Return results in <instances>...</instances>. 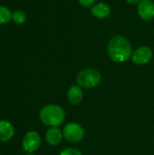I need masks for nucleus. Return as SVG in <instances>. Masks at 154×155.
I'll return each mask as SVG.
<instances>
[{
    "mask_svg": "<svg viewBox=\"0 0 154 155\" xmlns=\"http://www.w3.org/2000/svg\"><path fill=\"white\" fill-rule=\"evenodd\" d=\"M107 51L110 58L116 63H124L133 55L132 45L123 35H114L108 44Z\"/></svg>",
    "mask_w": 154,
    "mask_h": 155,
    "instance_id": "1",
    "label": "nucleus"
},
{
    "mask_svg": "<svg viewBox=\"0 0 154 155\" xmlns=\"http://www.w3.org/2000/svg\"><path fill=\"white\" fill-rule=\"evenodd\" d=\"M41 122L51 127L60 126L65 119L64 110L57 104H47L43 107L39 114Z\"/></svg>",
    "mask_w": 154,
    "mask_h": 155,
    "instance_id": "2",
    "label": "nucleus"
},
{
    "mask_svg": "<svg viewBox=\"0 0 154 155\" xmlns=\"http://www.w3.org/2000/svg\"><path fill=\"white\" fill-rule=\"evenodd\" d=\"M102 81L101 73L94 68H84L81 70L77 75V84L85 89H91L96 87Z\"/></svg>",
    "mask_w": 154,
    "mask_h": 155,
    "instance_id": "3",
    "label": "nucleus"
},
{
    "mask_svg": "<svg viewBox=\"0 0 154 155\" xmlns=\"http://www.w3.org/2000/svg\"><path fill=\"white\" fill-rule=\"evenodd\" d=\"M64 138L72 143L81 142L84 137V130L83 126L77 123H68L63 129Z\"/></svg>",
    "mask_w": 154,
    "mask_h": 155,
    "instance_id": "4",
    "label": "nucleus"
},
{
    "mask_svg": "<svg viewBox=\"0 0 154 155\" xmlns=\"http://www.w3.org/2000/svg\"><path fill=\"white\" fill-rule=\"evenodd\" d=\"M23 148L27 153L36 152L41 145V137L38 133L34 131H30L26 133L23 139Z\"/></svg>",
    "mask_w": 154,
    "mask_h": 155,
    "instance_id": "5",
    "label": "nucleus"
},
{
    "mask_svg": "<svg viewBox=\"0 0 154 155\" xmlns=\"http://www.w3.org/2000/svg\"><path fill=\"white\" fill-rule=\"evenodd\" d=\"M152 58V50L149 46H141L137 48L132 55V61L135 64L143 65L148 64Z\"/></svg>",
    "mask_w": 154,
    "mask_h": 155,
    "instance_id": "6",
    "label": "nucleus"
},
{
    "mask_svg": "<svg viewBox=\"0 0 154 155\" xmlns=\"http://www.w3.org/2000/svg\"><path fill=\"white\" fill-rule=\"evenodd\" d=\"M138 15L144 21H150L154 17V2L152 0H143L138 5Z\"/></svg>",
    "mask_w": 154,
    "mask_h": 155,
    "instance_id": "7",
    "label": "nucleus"
},
{
    "mask_svg": "<svg viewBox=\"0 0 154 155\" xmlns=\"http://www.w3.org/2000/svg\"><path fill=\"white\" fill-rule=\"evenodd\" d=\"M64 138L63 132L58 127H50L45 133V140L52 146H56L61 143Z\"/></svg>",
    "mask_w": 154,
    "mask_h": 155,
    "instance_id": "8",
    "label": "nucleus"
},
{
    "mask_svg": "<svg viewBox=\"0 0 154 155\" xmlns=\"http://www.w3.org/2000/svg\"><path fill=\"white\" fill-rule=\"evenodd\" d=\"M84 99V92L82 87L77 85H72L67 91V100L73 105H78Z\"/></svg>",
    "mask_w": 154,
    "mask_h": 155,
    "instance_id": "9",
    "label": "nucleus"
},
{
    "mask_svg": "<svg viewBox=\"0 0 154 155\" xmlns=\"http://www.w3.org/2000/svg\"><path fill=\"white\" fill-rule=\"evenodd\" d=\"M15 134L14 126L7 121H0V142H8Z\"/></svg>",
    "mask_w": 154,
    "mask_h": 155,
    "instance_id": "10",
    "label": "nucleus"
},
{
    "mask_svg": "<svg viewBox=\"0 0 154 155\" xmlns=\"http://www.w3.org/2000/svg\"><path fill=\"white\" fill-rule=\"evenodd\" d=\"M91 12L93 16L103 19V18H106L110 15L111 7L108 4L101 2V3L93 5L91 8Z\"/></svg>",
    "mask_w": 154,
    "mask_h": 155,
    "instance_id": "11",
    "label": "nucleus"
},
{
    "mask_svg": "<svg viewBox=\"0 0 154 155\" xmlns=\"http://www.w3.org/2000/svg\"><path fill=\"white\" fill-rule=\"evenodd\" d=\"M12 18V13L11 11L3 5H0V25L8 23Z\"/></svg>",
    "mask_w": 154,
    "mask_h": 155,
    "instance_id": "12",
    "label": "nucleus"
},
{
    "mask_svg": "<svg viewBox=\"0 0 154 155\" xmlns=\"http://www.w3.org/2000/svg\"><path fill=\"white\" fill-rule=\"evenodd\" d=\"M12 19L15 24H24L26 20V15L22 10H16L12 14Z\"/></svg>",
    "mask_w": 154,
    "mask_h": 155,
    "instance_id": "13",
    "label": "nucleus"
},
{
    "mask_svg": "<svg viewBox=\"0 0 154 155\" xmlns=\"http://www.w3.org/2000/svg\"><path fill=\"white\" fill-rule=\"evenodd\" d=\"M59 155H83V153L76 148H66L63 150Z\"/></svg>",
    "mask_w": 154,
    "mask_h": 155,
    "instance_id": "14",
    "label": "nucleus"
},
{
    "mask_svg": "<svg viewBox=\"0 0 154 155\" xmlns=\"http://www.w3.org/2000/svg\"><path fill=\"white\" fill-rule=\"evenodd\" d=\"M96 0H78L79 4L84 7H91L94 5Z\"/></svg>",
    "mask_w": 154,
    "mask_h": 155,
    "instance_id": "15",
    "label": "nucleus"
},
{
    "mask_svg": "<svg viewBox=\"0 0 154 155\" xmlns=\"http://www.w3.org/2000/svg\"><path fill=\"white\" fill-rule=\"evenodd\" d=\"M129 4H133V5H136V4H140L143 0H126Z\"/></svg>",
    "mask_w": 154,
    "mask_h": 155,
    "instance_id": "16",
    "label": "nucleus"
},
{
    "mask_svg": "<svg viewBox=\"0 0 154 155\" xmlns=\"http://www.w3.org/2000/svg\"><path fill=\"white\" fill-rule=\"evenodd\" d=\"M26 155H35V154H34V153H28Z\"/></svg>",
    "mask_w": 154,
    "mask_h": 155,
    "instance_id": "17",
    "label": "nucleus"
}]
</instances>
